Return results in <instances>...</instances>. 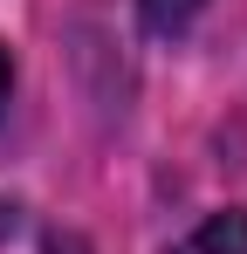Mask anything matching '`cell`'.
Masks as SVG:
<instances>
[{"label": "cell", "mask_w": 247, "mask_h": 254, "mask_svg": "<svg viewBox=\"0 0 247 254\" xmlns=\"http://www.w3.org/2000/svg\"><path fill=\"white\" fill-rule=\"evenodd\" d=\"M41 254H89V241H82V234H48Z\"/></svg>", "instance_id": "obj_3"}, {"label": "cell", "mask_w": 247, "mask_h": 254, "mask_svg": "<svg viewBox=\"0 0 247 254\" xmlns=\"http://www.w3.org/2000/svg\"><path fill=\"white\" fill-rule=\"evenodd\" d=\"M179 254H247V213H213L206 227L185 234Z\"/></svg>", "instance_id": "obj_1"}, {"label": "cell", "mask_w": 247, "mask_h": 254, "mask_svg": "<svg viewBox=\"0 0 247 254\" xmlns=\"http://www.w3.org/2000/svg\"><path fill=\"white\" fill-rule=\"evenodd\" d=\"M7 89H14V76H7V55H0V110H7Z\"/></svg>", "instance_id": "obj_4"}, {"label": "cell", "mask_w": 247, "mask_h": 254, "mask_svg": "<svg viewBox=\"0 0 247 254\" xmlns=\"http://www.w3.org/2000/svg\"><path fill=\"white\" fill-rule=\"evenodd\" d=\"M199 7H206V0H137V14H144V28H151V35H179Z\"/></svg>", "instance_id": "obj_2"}]
</instances>
